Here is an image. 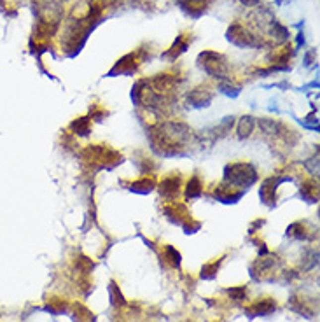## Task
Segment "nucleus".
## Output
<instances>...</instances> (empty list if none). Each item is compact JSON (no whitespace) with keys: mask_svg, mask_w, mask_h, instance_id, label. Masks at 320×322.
<instances>
[{"mask_svg":"<svg viewBox=\"0 0 320 322\" xmlns=\"http://www.w3.org/2000/svg\"><path fill=\"white\" fill-rule=\"evenodd\" d=\"M256 179H257V174H256L254 167L249 163H235L226 168V181L231 186L249 188L251 184H254Z\"/></svg>","mask_w":320,"mask_h":322,"instance_id":"obj_1","label":"nucleus"},{"mask_svg":"<svg viewBox=\"0 0 320 322\" xmlns=\"http://www.w3.org/2000/svg\"><path fill=\"white\" fill-rule=\"evenodd\" d=\"M199 62H201V67L213 77H222L226 74V62L217 53H203V55H199Z\"/></svg>","mask_w":320,"mask_h":322,"instance_id":"obj_2","label":"nucleus"},{"mask_svg":"<svg viewBox=\"0 0 320 322\" xmlns=\"http://www.w3.org/2000/svg\"><path fill=\"white\" fill-rule=\"evenodd\" d=\"M275 310H276V301L271 300V298L257 300L245 308V312L249 314V317H264V315H269Z\"/></svg>","mask_w":320,"mask_h":322,"instance_id":"obj_3","label":"nucleus"},{"mask_svg":"<svg viewBox=\"0 0 320 322\" xmlns=\"http://www.w3.org/2000/svg\"><path fill=\"white\" fill-rule=\"evenodd\" d=\"M228 39L231 42H235L236 46H256L257 42L254 41V35H251L245 28H242L240 25H235L229 28Z\"/></svg>","mask_w":320,"mask_h":322,"instance_id":"obj_4","label":"nucleus"},{"mask_svg":"<svg viewBox=\"0 0 320 322\" xmlns=\"http://www.w3.org/2000/svg\"><path fill=\"white\" fill-rule=\"evenodd\" d=\"M179 188H181V181L175 177H166L163 179V182L159 184V191H161L163 196L173 198L179 193Z\"/></svg>","mask_w":320,"mask_h":322,"instance_id":"obj_5","label":"nucleus"},{"mask_svg":"<svg viewBox=\"0 0 320 322\" xmlns=\"http://www.w3.org/2000/svg\"><path fill=\"white\" fill-rule=\"evenodd\" d=\"M72 315H74V322H95L93 312H89L82 303H75L72 307Z\"/></svg>","mask_w":320,"mask_h":322,"instance_id":"obj_6","label":"nucleus"},{"mask_svg":"<svg viewBox=\"0 0 320 322\" xmlns=\"http://www.w3.org/2000/svg\"><path fill=\"white\" fill-rule=\"evenodd\" d=\"M66 310H68V303L65 300H62V298H51L48 301V305H46V312H49L53 315H60Z\"/></svg>","mask_w":320,"mask_h":322,"instance_id":"obj_7","label":"nucleus"},{"mask_svg":"<svg viewBox=\"0 0 320 322\" xmlns=\"http://www.w3.org/2000/svg\"><path fill=\"white\" fill-rule=\"evenodd\" d=\"M163 259L168 261V264L172 268H179L181 266V254H179V251L173 247H170V245H166L165 247V252H163Z\"/></svg>","mask_w":320,"mask_h":322,"instance_id":"obj_8","label":"nucleus"},{"mask_svg":"<svg viewBox=\"0 0 320 322\" xmlns=\"http://www.w3.org/2000/svg\"><path fill=\"white\" fill-rule=\"evenodd\" d=\"M221 263H222V259H215V261H210V263H206V264H203V268H201V278H205V280H212L215 275H217V271H219V268H221Z\"/></svg>","mask_w":320,"mask_h":322,"instance_id":"obj_9","label":"nucleus"},{"mask_svg":"<svg viewBox=\"0 0 320 322\" xmlns=\"http://www.w3.org/2000/svg\"><path fill=\"white\" fill-rule=\"evenodd\" d=\"M191 104H194L196 107H205L206 104H208L210 100H212V95H210L208 91H203L201 89H194V91L191 93Z\"/></svg>","mask_w":320,"mask_h":322,"instance_id":"obj_10","label":"nucleus"},{"mask_svg":"<svg viewBox=\"0 0 320 322\" xmlns=\"http://www.w3.org/2000/svg\"><path fill=\"white\" fill-rule=\"evenodd\" d=\"M109 294H111L112 305H116V307H125L126 305L125 298H123L121 291H119V287L116 285V282H111V285H109Z\"/></svg>","mask_w":320,"mask_h":322,"instance_id":"obj_11","label":"nucleus"},{"mask_svg":"<svg viewBox=\"0 0 320 322\" xmlns=\"http://www.w3.org/2000/svg\"><path fill=\"white\" fill-rule=\"evenodd\" d=\"M201 194V182L198 177H192L188 182V191H186V196L188 198H198Z\"/></svg>","mask_w":320,"mask_h":322,"instance_id":"obj_12","label":"nucleus"},{"mask_svg":"<svg viewBox=\"0 0 320 322\" xmlns=\"http://www.w3.org/2000/svg\"><path fill=\"white\" fill-rule=\"evenodd\" d=\"M254 119L252 118H242V121H240V126H238V133H240V137H249L251 135V131L254 130Z\"/></svg>","mask_w":320,"mask_h":322,"instance_id":"obj_13","label":"nucleus"},{"mask_svg":"<svg viewBox=\"0 0 320 322\" xmlns=\"http://www.w3.org/2000/svg\"><path fill=\"white\" fill-rule=\"evenodd\" d=\"M72 130L79 135H88L89 131V119L88 118H81L77 121L72 123Z\"/></svg>","mask_w":320,"mask_h":322,"instance_id":"obj_14","label":"nucleus"},{"mask_svg":"<svg viewBox=\"0 0 320 322\" xmlns=\"http://www.w3.org/2000/svg\"><path fill=\"white\" fill-rule=\"evenodd\" d=\"M228 294L233 301H243L247 296V287L245 285H236V287L228 289Z\"/></svg>","mask_w":320,"mask_h":322,"instance_id":"obj_15","label":"nucleus"},{"mask_svg":"<svg viewBox=\"0 0 320 322\" xmlns=\"http://www.w3.org/2000/svg\"><path fill=\"white\" fill-rule=\"evenodd\" d=\"M152 188V181H147V179H142L140 182H136V184L131 186L133 191H142V193H149Z\"/></svg>","mask_w":320,"mask_h":322,"instance_id":"obj_16","label":"nucleus"}]
</instances>
